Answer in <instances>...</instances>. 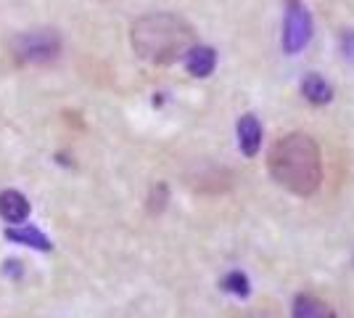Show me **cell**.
<instances>
[{
    "instance_id": "obj_1",
    "label": "cell",
    "mask_w": 354,
    "mask_h": 318,
    "mask_svg": "<svg viewBox=\"0 0 354 318\" xmlns=\"http://www.w3.org/2000/svg\"><path fill=\"white\" fill-rule=\"evenodd\" d=\"M272 181L296 197H312L323 183V154L307 133H288L272 143L267 154Z\"/></svg>"
},
{
    "instance_id": "obj_2",
    "label": "cell",
    "mask_w": 354,
    "mask_h": 318,
    "mask_svg": "<svg viewBox=\"0 0 354 318\" xmlns=\"http://www.w3.org/2000/svg\"><path fill=\"white\" fill-rule=\"evenodd\" d=\"M130 43L135 53L148 64H175L196 46L193 27L177 14H146L130 30Z\"/></svg>"
},
{
    "instance_id": "obj_3",
    "label": "cell",
    "mask_w": 354,
    "mask_h": 318,
    "mask_svg": "<svg viewBox=\"0 0 354 318\" xmlns=\"http://www.w3.org/2000/svg\"><path fill=\"white\" fill-rule=\"evenodd\" d=\"M61 35L50 27L43 30H27L16 35L11 43V53L19 64H30V67H43V64H53L61 56Z\"/></svg>"
},
{
    "instance_id": "obj_4",
    "label": "cell",
    "mask_w": 354,
    "mask_h": 318,
    "mask_svg": "<svg viewBox=\"0 0 354 318\" xmlns=\"http://www.w3.org/2000/svg\"><path fill=\"white\" fill-rule=\"evenodd\" d=\"M312 32H315V21L312 14L307 11L304 0H286V24H283V51L288 56L301 53L310 46Z\"/></svg>"
},
{
    "instance_id": "obj_5",
    "label": "cell",
    "mask_w": 354,
    "mask_h": 318,
    "mask_svg": "<svg viewBox=\"0 0 354 318\" xmlns=\"http://www.w3.org/2000/svg\"><path fill=\"white\" fill-rule=\"evenodd\" d=\"M238 133V146L246 157H257L262 149V125L254 114H243L236 125Z\"/></svg>"
},
{
    "instance_id": "obj_6",
    "label": "cell",
    "mask_w": 354,
    "mask_h": 318,
    "mask_svg": "<svg viewBox=\"0 0 354 318\" xmlns=\"http://www.w3.org/2000/svg\"><path fill=\"white\" fill-rule=\"evenodd\" d=\"M185 69H188V75L198 77V80H204L209 77L214 69H217V51L212 46H196L185 53Z\"/></svg>"
},
{
    "instance_id": "obj_7",
    "label": "cell",
    "mask_w": 354,
    "mask_h": 318,
    "mask_svg": "<svg viewBox=\"0 0 354 318\" xmlns=\"http://www.w3.org/2000/svg\"><path fill=\"white\" fill-rule=\"evenodd\" d=\"M0 218L11 226H21L27 218H30V202L24 194H19L14 188L3 191L0 194Z\"/></svg>"
},
{
    "instance_id": "obj_8",
    "label": "cell",
    "mask_w": 354,
    "mask_h": 318,
    "mask_svg": "<svg viewBox=\"0 0 354 318\" xmlns=\"http://www.w3.org/2000/svg\"><path fill=\"white\" fill-rule=\"evenodd\" d=\"M291 318H336V313L325 300L307 292V294H296Z\"/></svg>"
},
{
    "instance_id": "obj_9",
    "label": "cell",
    "mask_w": 354,
    "mask_h": 318,
    "mask_svg": "<svg viewBox=\"0 0 354 318\" xmlns=\"http://www.w3.org/2000/svg\"><path fill=\"white\" fill-rule=\"evenodd\" d=\"M301 96L312 106H325L333 101V88H330V82L325 77H320L317 72H310V75L301 80Z\"/></svg>"
},
{
    "instance_id": "obj_10",
    "label": "cell",
    "mask_w": 354,
    "mask_h": 318,
    "mask_svg": "<svg viewBox=\"0 0 354 318\" xmlns=\"http://www.w3.org/2000/svg\"><path fill=\"white\" fill-rule=\"evenodd\" d=\"M6 239L14 244H24V247H32V249H40V252H50L53 244L45 236L43 231H37L35 226H14L6 231Z\"/></svg>"
},
{
    "instance_id": "obj_11",
    "label": "cell",
    "mask_w": 354,
    "mask_h": 318,
    "mask_svg": "<svg viewBox=\"0 0 354 318\" xmlns=\"http://www.w3.org/2000/svg\"><path fill=\"white\" fill-rule=\"evenodd\" d=\"M220 289L227 292V294H233V297H238V300H246L251 294V279L243 271H230L222 276Z\"/></svg>"
},
{
    "instance_id": "obj_12",
    "label": "cell",
    "mask_w": 354,
    "mask_h": 318,
    "mask_svg": "<svg viewBox=\"0 0 354 318\" xmlns=\"http://www.w3.org/2000/svg\"><path fill=\"white\" fill-rule=\"evenodd\" d=\"M167 199H169L167 186H164V183H156L153 191H151V197H148V207H151V212H162L164 204H167Z\"/></svg>"
},
{
    "instance_id": "obj_13",
    "label": "cell",
    "mask_w": 354,
    "mask_h": 318,
    "mask_svg": "<svg viewBox=\"0 0 354 318\" xmlns=\"http://www.w3.org/2000/svg\"><path fill=\"white\" fill-rule=\"evenodd\" d=\"M339 48H341V56L354 64V30H344L339 37Z\"/></svg>"
}]
</instances>
